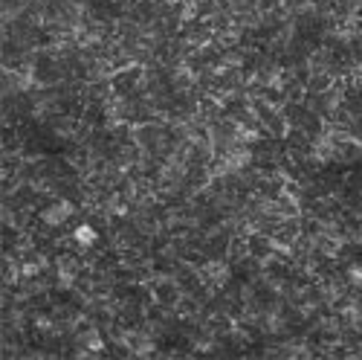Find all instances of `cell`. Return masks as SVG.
Segmentation results:
<instances>
[{
	"instance_id": "6da1fadb",
	"label": "cell",
	"mask_w": 362,
	"mask_h": 360,
	"mask_svg": "<svg viewBox=\"0 0 362 360\" xmlns=\"http://www.w3.org/2000/svg\"><path fill=\"white\" fill-rule=\"evenodd\" d=\"M76 239L82 241L84 247H90V244H93V241H96V233H93V230H90V227H79V230H76Z\"/></svg>"
}]
</instances>
